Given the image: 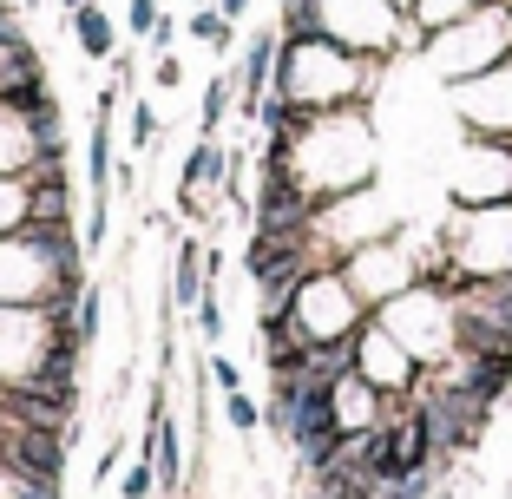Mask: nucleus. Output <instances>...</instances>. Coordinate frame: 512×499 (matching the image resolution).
<instances>
[{
  "label": "nucleus",
  "instance_id": "20e7f679",
  "mask_svg": "<svg viewBox=\"0 0 512 499\" xmlns=\"http://www.w3.org/2000/svg\"><path fill=\"white\" fill-rule=\"evenodd\" d=\"M73 40H79L86 60H112V53H119V27H112V14L99 7V0H86V7L73 14Z\"/></svg>",
  "mask_w": 512,
  "mask_h": 499
},
{
  "label": "nucleus",
  "instance_id": "a211bd4d",
  "mask_svg": "<svg viewBox=\"0 0 512 499\" xmlns=\"http://www.w3.org/2000/svg\"><path fill=\"white\" fill-rule=\"evenodd\" d=\"M158 86H184V66H178V53H158Z\"/></svg>",
  "mask_w": 512,
  "mask_h": 499
},
{
  "label": "nucleus",
  "instance_id": "9d476101",
  "mask_svg": "<svg viewBox=\"0 0 512 499\" xmlns=\"http://www.w3.org/2000/svg\"><path fill=\"white\" fill-rule=\"evenodd\" d=\"M158 132H165V119H158V112H151L145 99H138V106H132V132H125L132 158H151V152H158Z\"/></svg>",
  "mask_w": 512,
  "mask_h": 499
},
{
  "label": "nucleus",
  "instance_id": "39448f33",
  "mask_svg": "<svg viewBox=\"0 0 512 499\" xmlns=\"http://www.w3.org/2000/svg\"><path fill=\"white\" fill-rule=\"evenodd\" d=\"M204 237H178V283H171V309H197L204 296Z\"/></svg>",
  "mask_w": 512,
  "mask_h": 499
},
{
  "label": "nucleus",
  "instance_id": "6ab92c4d",
  "mask_svg": "<svg viewBox=\"0 0 512 499\" xmlns=\"http://www.w3.org/2000/svg\"><path fill=\"white\" fill-rule=\"evenodd\" d=\"M211 7H217L224 20H237V27H243V14H250V0H211Z\"/></svg>",
  "mask_w": 512,
  "mask_h": 499
},
{
  "label": "nucleus",
  "instance_id": "423d86ee",
  "mask_svg": "<svg viewBox=\"0 0 512 499\" xmlns=\"http://www.w3.org/2000/svg\"><path fill=\"white\" fill-rule=\"evenodd\" d=\"M33 73H46V66H40V53H33V40H27V33H0V92H7V86H20V79H33Z\"/></svg>",
  "mask_w": 512,
  "mask_h": 499
},
{
  "label": "nucleus",
  "instance_id": "aec40b11",
  "mask_svg": "<svg viewBox=\"0 0 512 499\" xmlns=\"http://www.w3.org/2000/svg\"><path fill=\"white\" fill-rule=\"evenodd\" d=\"M427 499H460V493H453V486H434V493H427Z\"/></svg>",
  "mask_w": 512,
  "mask_h": 499
},
{
  "label": "nucleus",
  "instance_id": "4468645a",
  "mask_svg": "<svg viewBox=\"0 0 512 499\" xmlns=\"http://www.w3.org/2000/svg\"><path fill=\"white\" fill-rule=\"evenodd\" d=\"M204 375H211L224 394H230V388H243V368L230 362V355H204Z\"/></svg>",
  "mask_w": 512,
  "mask_h": 499
},
{
  "label": "nucleus",
  "instance_id": "0eeeda50",
  "mask_svg": "<svg viewBox=\"0 0 512 499\" xmlns=\"http://www.w3.org/2000/svg\"><path fill=\"white\" fill-rule=\"evenodd\" d=\"M184 33H191L197 46H211V53H237V20H224L217 7H191Z\"/></svg>",
  "mask_w": 512,
  "mask_h": 499
},
{
  "label": "nucleus",
  "instance_id": "f3484780",
  "mask_svg": "<svg viewBox=\"0 0 512 499\" xmlns=\"http://www.w3.org/2000/svg\"><path fill=\"white\" fill-rule=\"evenodd\" d=\"M171 230H178V217H171V211H151V204H145V237H171Z\"/></svg>",
  "mask_w": 512,
  "mask_h": 499
},
{
  "label": "nucleus",
  "instance_id": "ddd939ff",
  "mask_svg": "<svg viewBox=\"0 0 512 499\" xmlns=\"http://www.w3.org/2000/svg\"><path fill=\"white\" fill-rule=\"evenodd\" d=\"M224 414H230V427H237V434H256V427H263V408H256L243 388H230V394H224Z\"/></svg>",
  "mask_w": 512,
  "mask_h": 499
},
{
  "label": "nucleus",
  "instance_id": "b1692460",
  "mask_svg": "<svg viewBox=\"0 0 512 499\" xmlns=\"http://www.w3.org/2000/svg\"><path fill=\"white\" fill-rule=\"evenodd\" d=\"M0 427H7V414H0Z\"/></svg>",
  "mask_w": 512,
  "mask_h": 499
},
{
  "label": "nucleus",
  "instance_id": "f8f14e48",
  "mask_svg": "<svg viewBox=\"0 0 512 499\" xmlns=\"http://www.w3.org/2000/svg\"><path fill=\"white\" fill-rule=\"evenodd\" d=\"M191 322H197V342H204V348H211V342H224V309H217V289H204V296H197Z\"/></svg>",
  "mask_w": 512,
  "mask_h": 499
},
{
  "label": "nucleus",
  "instance_id": "412c9836",
  "mask_svg": "<svg viewBox=\"0 0 512 499\" xmlns=\"http://www.w3.org/2000/svg\"><path fill=\"white\" fill-rule=\"evenodd\" d=\"M499 7H506V14H512V0H499Z\"/></svg>",
  "mask_w": 512,
  "mask_h": 499
},
{
  "label": "nucleus",
  "instance_id": "f257e3e1",
  "mask_svg": "<svg viewBox=\"0 0 512 499\" xmlns=\"http://www.w3.org/2000/svg\"><path fill=\"white\" fill-rule=\"evenodd\" d=\"M342 276H348V289L362 296V309L375 316V309L394 303L401 289H414V257H407V243L388 230V237L362 243V250H348V257H342Z\"/></svg>",
  "mask_w": 512,
  "mask_h": 499
},
{
  "label": "nucleus",
  "instance_id": "4be33fe9",
  "mask_svg": "<svg viewBox=\"0 0 512 499\" xmlns=\"http://www.w3.org/2000/svg\"><path fill=\"white\" fill-rule=\"evenodd\" d=\"M394 7H401V14H407V0H394Z\"/></svg>",
  "mask_w": 512,
  "mask_h": 499
},
{
  "label": "nucleus",
  "instance_id": "f03ea898",
  "mask_svg": "<svg viewBox=\"0 0 512 499\" xmlns=\"http://www.w3.org/2000/svg\"><path fill=\"white\" fill-rule=\"evenodd\" d=\"M394 20H401L394 0H322V40L348 46V53H388L401 40Z\"/></svg>",
  "mask_w": 512,
  "mask_h": 499
},
{
  "label": "nucleus",
  "instance_id": "2eb2a0df",
  "mask_svg": "<svg viewBox=\"0 0 512 499\" xmlns=\"http://www.w3.org/2000/svg\"><path fill=\"white\" fill-rule=\"evenodd\" d=\"M158 14H165V0H132V20H125V27H132L138 40H145V33L158 27Z\"/></svg>",
  "mask_w": 512,
  "mask_h": 499
},
{
  "label": "nucleus",
  "instance_id": "dca6fc26",
  "mask_svg": "<svg viewBox=\"0 0 512 499\" xmlns=\"http://www.w3.org/2000/svg\"><path fill=\"white\" fill-rule=\"evenodd\" d=\"M151 486H158V473H151V460H138V467L125 473V499H151Z\"/></svg>",
  "mask_w": 512,
  "mask_h": 499
},
{
  "label": "nucleus",
  "instance_id": "7ed1b4c3",
  "mask_svg": "<svg viewBox=\"0 0 512 499\" xmlns=\"http://www.w3.org/2000/svg\"><path fill=\"white\" fill-rule=\"evenodd\" d=\"M276 53H283V33L256 27V40L243 46V60H237V112H243V119H256L263 92L276 86Z\"/></svg>",
  "mask_w": 512,
  "mask_h": 499
},
{
  "label": "nucleus",
  "instance_id": "9b49d317",
  "mask_svg": "<svg viewBox=\"0 0 512 499\" xmlns=\"http://www.w3.org/2000/svg\"><path fill=\"white\" fill-rule=\"evenodd\" d=\"M20 224H27V171L20 178H0V237L20 230Z\"/></svg>",
  "mask_w": 512,
  "mask_h": 499
},
{
  "label": "nucleus",
  "instance_id": "5701e85b",
  "mask_svg": "<svg viewBox=\"0 0 512 499\" xmlns=\"http://www.w3.org/2000/svg\"><path fill=\"white\" fill-rule=\"evenodd\" d=\"M27 7H40V0H27Z\"/></svg>",
  "mask_w": 512,
  "mask_h": 499
},
{
  "label": "nucleus",
  "instance_id": "6e6552de",
  "mask_svg": "<svg viewBox=\"0 0 512 499\" xmlns=\"http://www.w3.org/2000/svg\"><path fill=\"white\" fill-rule=\"evenodd\" d=\"M230 112H237V73H217L211 86H204V119H197V132H204V138H217Z\"/></svg>",
  "mask_w": 512,
  "mask_h": 499
},
{
  "label": "nucleus",
  "instance_id": "393cba45",
  "mask_svg": "<svg viewBox=\"0 0 512 499\" xmlns=\"http://www.w3.org/2000/svg\"><path fill=\"white\" fill-rule=\"evenodd\" d=\"M506 152H512V138H506Z\"/></svg>",
  "mask_w": 512,
  "mask_h": 499
},
{
  "label": "nucleus",
  "instance_id": "1a4fd4ad",
  "mask_svg": "<svg viewBox=\"0 0 512 499\" xmlns=\"http://www.w3.org/2000/svg\"><path fill=\"white\" fill-rule=\"evenodd\" d=\"M53 99H60V92L46 86V73H33V79H20V86L0 92V112H7V119H33V112L53 106Z\"/></svg>",
  "mask_w": 512,
  "mask_h": 499
}]
</instances>
